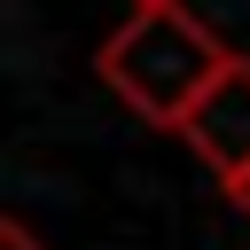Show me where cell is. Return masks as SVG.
Here are the masks:
<instances>
[{"label":"cell","mask_w":250,"mask_h":250,"mask_svg":"<svg viewBox=\"0 0 250 250\" xmlns=\"http://www.w3.org/2000/svg\"><path fill=\"white\" fill-rule=\"evenodd\" d=\"M133 8H156V0H133Z\"/></svg>","instance_id":"cell-5"},{"label":"cell","mask_w":250,"mask_h":250,"mask_svg":"<svg viewBox=\"0 0 250 250\" xmlns=\"http://www.w3.org/2000/svg\"><path fill=\"white\" fill-rule=\"evenodd\" d=\"M0 250H39V234H31L23 219H0Z\"/></svg>","instance_id":"cell-3"},{"label":"cell","mask_w":250,"mask_h":250,"mask_svg":"<svg viewBox=\"0 0 250 250\" xmlns=\"http://www.w3.org/2000/svg\"><path fill=\"white\" fill-rule=\"evenodd\" d=\"M227 188V203H234V219H250V172H234V180H219Z\"/></svg>","instance_id":"cell-4"},{"label":"cell","mask_w":250,"mask_h":250,"mask_svg":"<svg viewBox=\"0 0 250 250\" xmlns=\"http://www.w3.org/2000/svg\"><path fill=\"white\" fill-rule=\"evenodd\" d=\"M234 62V47L180 0H156V8H133L102 47H94V78L156 133H188L195 102L219 86V70Z\"/></svg>","instance_id":"cell-1"},{"label":"cell","mask_w":250,"mask_h":250,"mask_svg":"<svg viewBox=\"0 0 250 250\" xmlns=\"http://www.w3.org/2000/svg\"><path fill=\"white\" fill-rule=\"evenodd\" d=\"M180 141H188L219 180L250 172V55H234V62L219 70V86L195 102V117H188Z\"/></svg>","instance_id":"cell-2"}]
</instances>
